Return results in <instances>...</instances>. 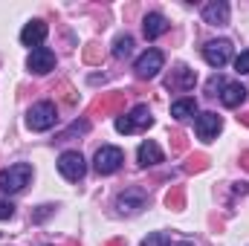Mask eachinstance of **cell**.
I'll return each instance as SVG.
<instances>
[{
    "mask_svg": "<svg viewBox=\"0 0 249 246\" xmlns=\"http://www.w3.org/2000/svg\"><path fill=\"white\" fill-rule=\"evenodd\" d=\"M29 183H32V165L29 162H15V165L0 171V191H6V194H18Z\"/></svg>",
    "mask_w": 249,
    "mask_h": 246,
    "instance_id": "1",
    "label": "cell"
},
{
    "mask_svg": "<svg viewBox=\"0 0 249 246\" xmlns=\"http://www.w3.org/2000/svg\"><path fill=\"white\" fill-rule=\"evenodd\" d=\"M122 162H124L122 148H116V145H102V148L96 151L93 168H96L102 177H107V174H116V171L122 168Z\"/></svg>",
    "mask_w": 249,
    "mask_h": 246,
    "instance_id": "2",
    "label": "cell"
},
{
    "mask_svg": "<svg viewBox=\"0 0 249 246\" xmlns=\"http://www.w3.org/2000/svg\"><path fill=\"white\" fill-rule=\"evenodd\" d=\"M154 119H151V110L145 107V105H136L130 113H124L116 119V130L119 133H136V130H145V127H151Z\"/></svg>",
    "mask_w": 249,
    "mask_h": 246,
    "instance_id": "3",
    "label": "cell"
},
{
    "mask_svg": "<svg viewBox=\"0 0 249 246\" xmlns=\"http://www.w3.org/2000/svg\"><path fill=\"white\" fill-rule=\"evenodd\" d=\"M55 119H58L55 105H53V102H38V105L29 107L26 124H29V130H50V127L55 124Z\"/></svg>",
    "mask_w": 249,
    "mask_h": 246,
    "instance_id": "4",
    "label": "cell"
},
{
    "mask_svg": "<svg viewBox=\"0 0 249 246\" xmlns=\"http://www.w3.org/2000/svg\"><path fill=\"white\" fill-rule=\"evenodd\" d=\"M58 171H61L64 180L78 183V180L87 174V162H84V157H81L78 151H64L61 157H58Z\"/></svg>",
    "mask_w": 249,
    "mask_h": 246,
    "instance_id": "5",
    "label": "cell"
},
{
    "mask_svg": "<svg viewBox=\"0 0 249 246\" xmlns=\"http://www.w3.org/2000/svg\"><path fill=\"white\" fill-rule=\"evenodd\" d=\"M162 64H165V55H162L160 50H145V53L136 58L133 70H136L139 78H154V75L162 70Z\"/></svg>",
    "mask_w": 249,
    "mask_h": 246,
    "instance_id": "6",
    "label": "cell"
},
{
    "mask_svg": "<svg viewBox=\"0 0 249 246\" xmlns=\"http://www.w3.org/2000/svg\"><path fill=\"white\" fill-rule=\"evenodd\" d=\"M203 58H206V64L209 67H214V70H220L223 64H229V58H232V44L229 41H209L206 47H203Z\"/></svg>",
    "mask_w": 249,
    "mask_h": 246,
    "instance_id": "7",
    "label": "cell"
},
{
    "mask_svg": "<svg viewBox=\"0 0 249 246\" xmlns=\"http://www.w3.org/2000/svg\"><path fill=\"white\" fill-rule=\"evenodd\" d=\"M26 67H29V72H35V75H47L50 70H55V53H53L50 47H38V50L29 53Z\"/></svg>",
    "mask_w": 249,
    "mask_h": 246,
    "instance_id": "8",
    "label": "cell"
},
{
    "mask_svg": "<svg viewBox=\"0 0 249 246\" xmlns=\"http://www.w3.org/2000/svg\"><path fill=\"white\" fill-rule=\"evenodd\" d=\"M220 127H223V119H220L217 113H212V110H206V113L197 116V136H200L203 142H212V139L220 133Z\"/></svg>",
    "mask_w": 249,
    "mask_h": 246,
    "instance_id": "9",
    "label": "cell"
},
{
    "mask_svg": "<svg viewBox=\"0 0 249 246\" xmlns=\"http://www.w3.org/2000/svg\"><path fill=\"white\" fill-rule=\"evenodd\" d=\"M203 20L209 26H226L229 23V3L226 0H212L203 6Z\"/></svg>",
    "mask_w": 249,
    "mask_h": 246,
    "instance_id": "10",
    "label": "cell"
},
{
    "mask_svg": "<svg viewBox=\"0 0 249 246\" xmlns=\"http://www.w3.org/2000/svg\"><path fill=\"white\" fill-rule=\"evenodd\" d=\"M47 23L44 20H32V23H26L23 29H20V44L23 47H32V50H38L41 44H44V38H47Z\"/></svg>",
    "mask_w": 249,
    "mask_h": 246,
    "instance_id": "11",
    "label": "cell"
},
{
    "mask_svg": "<svg viewBox=\"0 0 249 246\" xmlns=\"http://www.w3.org/2000/svg\"><path fill=\"white\" fill-rule=\"evenodd\" d=\"M247 87L244 84H238V81H226L223 84V90H220V102L226 105V107H238L244 99H247Z\"/></svg>",
    "mask_w": 249,
    "mask_h": 246,
    "instance_id": "12",
    "label": "cell"
},
{
    "mask_svg": "<svg viewBox=\"0 0 249 246\" xmlns=\"http://www.w3.org/2000/svg\"><path fill=\"white\" fill-rule=\"evenodd\" d=\"M142 32H145L148 41H154V38H160V35L168 32V20H165L160 12H151V15L145 18V23H142Z\"/></svg>",
    "mask_w": 249,
    "mask_h": 246,
    "instance_id": "13",
    "label": "cell"
},
{
    "mask_svg": "<svg viewBox=\"0 0 249 246\" xmlns=\"http://www.w3.org/2000/svg\"><path fill=\"white\" fill-rule=\"evenodd\" d=\"M136 159H139V165L142 168H148V165H157V162H162V148L157 145V142H142L139 145V151H136Z\"/></svg>",
    "mask_w": 249,
    "mask_h": 246,
    "instance_id": "14",
    "label": "cell"
},
{
    "mask_svg": "<svg viewBox=\"0 0 249 246\" xmlns=\"http://www.w3.org/2000/svg\"><path fill=\"white\" fill-rule=\"evenodd\" d=\"M171 116L180 119V122H186V119H191V116H197V102H194V99H177V102L171 105Z\"/></svg>",
    "mask_w": 249,
    "mask_h": 246,
    "instance_id": "15",
    "label": "cell"
},
{
    "mask_svg": "<svg viewBox=\"0 0 249 246\" xmlns=\"http://www.w3.org/2000/svg\"><path fill=\"white\" fill-rule=\"evenodd\" d=\"M142 203H145V194L142 191H127L119 197V209L122 211H136V209H142Z\"/></svg>",
    "mask_w": 249,
    "mask_h": 246,
    "instance_id": "16",
    "label": "cell"
},
{
    "mask_svg": "<svg viewBox=\"0 0 249 246\" xmlns=\"http://www.w3.org/2000/svg\"><path fill=\"white\" fill-rule=\"evenodd\" d=\"M130 53H133V38L130 35H119L116 44H113V55L116 58H127Z\"/></svg>",
    "mask_w": 249,
    "mask_h": 246,
    "instance_id": "17",
    "label": "cell"
},
{
    "mask_svg": "<svg viewBox=\"0 0 249 246\" xmlns=\"http://www.w3.org/2000/svg\"><path fill=\"white\" fill-rule=\"evenodd\" d=\"M142 246H171V238L165 235V232H154V235H148Z\"/></svg>",
    "mask_w": 249,
    "mask_h": 246,
    "instance_id": "18",
    "label": "cell"
},
{
    "mask_svg": "<svg viewBox=\"0 0 249 246\" xmlns=\"http://www.w3.org/2000/svg\"><path fill=\"white\" fill-rule=\"evenodd\" d=\"M235 72H241V75L249 72V50H244V53L235 58Z\"/></svg>",
    "mask_w": 249,
    "mask_h": 246,
    "instance_id": "19",
    "label": "cell"
},
{
    "mask_svg": "<svg viewBox=\"0 0 249 246\" xmlns=\"http://www.w3.org/2000/svg\"><path fill=\"white\" fill-rule=\"evenodd\" d=\"M223 84H226V81H223L220 75H214V78H212V81L206 84V90H209V96H217V90H223Z\"/></svg>",
    "mask_w": 249,
    "mask_h": 246,
    "instance_id": "20",
    "label": "cell"
},
{
    "mask_svg": "<svg viewBox=\"0 0 249 246\" xmlns=\"http://www.w3.org/2000/svg\"><path fill=\"white\" fill-rule=\"evenodd\" d=\"M12 214H15V206L6 203V200H0V220H9Z\"/></svg>",
    "mask_w": 249,
    "mask_h": 246,
    "instance_id": "21",
    "label": "cell"
}]
</instances>
